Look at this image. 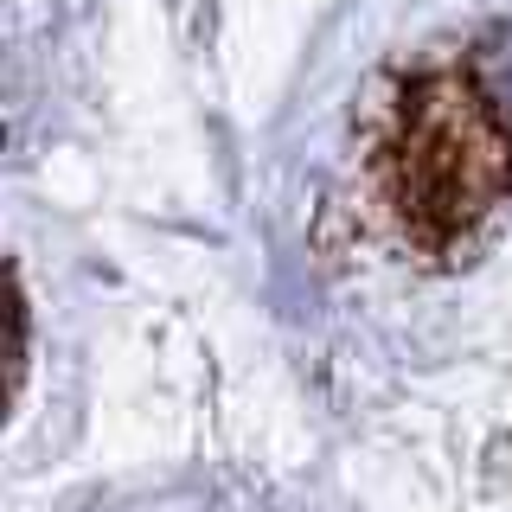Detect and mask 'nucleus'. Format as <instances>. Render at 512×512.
Here are the masks:
<instances>
[{
  "instance_id": "obj_1",
  "label": "nucleus",
  "mask_w": 512,
  "mask_h": 512,
  "mask_svg": "<svg viewBox=\"0 0 512 512\" xmlns=\"http://www.w3.org/2000/svg\"><path fill=\"white\" fill-rule=\"evenodd\" d=\"M365 173L397 244L455 256L512 199V116L468 64H423L384 103Z\"/></svg>"
}]
</instances>
